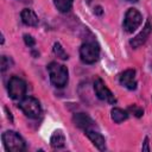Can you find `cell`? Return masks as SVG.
I'll list each match as a JSON object with an SVG mask.
<instances>
[{
  "label": "cell",
  "instance_id": "cell-1",
  "mask_svg": "<svg viewBox=\"0 0 152 152\" xmlns=\"http://www.w3.org/2000/svg\"><path fill=\"white\" fill-rule=\"evenodd\" d=\"M50 81L57 88H63L68 83V69L66 66L58 64L56 62H51L48 65Z\"/></svg>",
  "mask_w": 152,
  "mask_h": 152
},
{
  "label": "cell",
  "instance_id": "cell-2",
  "mask_svg": "<svg viewBox=\"0 0 152 152\" xmlns=\"http://www.w3.org/2000/svg\"><path fill=\"white\" fill-rule=\"evenodd\" d=\"M4 146L10 152H21L25 150V141L24 139L13 131H7L1 137Z\"/></svg>",
  "mask_w": 152,
  "mask_h": 152
},
{
  "label": "cell",
  "instance_id": "cell-3",
  "mask_svg": "<svg viewBox=\"0 0 152 152\" xmlns=\"http://www.w3.org/2000/svg\"><path fill=\"white\" fill-rule=\"evenodd\" d=\"M100 56V48L95 42H87L82 44L80 49V57L83 63L93 64L99 59Z\"/></svg>",
  "mask_w": 152,
  "mask_h": 152
},
{
  "label": "cell",
  "instance_id": "cell-4",
  "mask_svg": "<svg viewBox=\"0 0 152 152\" xmlns=\"http://www.w3.org/2000/svg\"><path fill=\"white\" fill-rule=\"evenodd\" d=\"M19 108L24 112L26 116L31 119H37L42 113V107L39 101L32 96L24 97L19 103Z\"/></svg>",
  "mask_w": 152,
  "mask_h": 152
},
{
  "label": "cell",
  "instance_id": "cell-5",
  "mask_svg": "<svg viewBox=\"0 0 152 152\" xmlns=\"http://www.w3.org/2000/svg\"><path fill=\"white\" fill-rule=\"evenodd\" d=\"M8 95L13 100H21L26 94V83L18 76H12L8 81Z\"/></svg>",
  "mask_w": 152,
  "mask_h": 152
},
{
  "label": "cell",
  "instance_id": "cell-6",
  "mask_svg": "<svg viewBox=\"0 0 152 152\" xmlns=\"http://www.w3.org/2000/svg\"><path fill=\"white\" fill-rule=\"evenodd\" d=\"M141 21H142V17L140 12L135 8H128L124 19V28L127 32H133L139 27Z\"/></svg>",
  "mask_w": 152,
  "mask_h": 152
},
{
  "label": "cell",
  "instance_id": "cell-7",
  "mask_svg": "<svg viewBox=\"0 0 152 152\" xmlns=\"http://www.w3.org/2000/svg\"><path fill=\"white\" fill-rule=\"evenodd\" d=\"M94 90H95L96 96L100 100L106 101L108 103H115L116 102V99L114 97L113 93L107 88V86L104 84V82L101 78H96L94 81Z\"/></svg>",
  "mask_w": 152,
  "mask_h": 152
},
{
  "label": "cell",
  "instance_id": "cell-8",
  "mask_svg": "<svg viewBox=\"0 0 152 152\" xmlns=\"http://www.w3.org/2000/svg\"><path fill=\"white\" fill-rule=\"evenodd\" d=\"M151 32H152V24H151L150 20H147V21L145 23L142 30L129 42L131 46H132V48H135V49L139 48V46H141V45L146 42V39L148 38V36H150Z\"/></svg>",
  "mask_w": 152,
  "mask_h": 152
},
{
  "label": "cell",
  "instance_id": "cell-9",
  "mask_svg": "<svg viewBox=\"0 0 152 152\" xmlns=\"http://www.w3.org/2000/svg\"><path fill=\"white\" fill-rule=\"evenodd\" d=\"M119 81L121 83V86H124L125 88L129 89V90H134L137 88V80H135V70L134 69H127L125 70L120 77Z\"/></svg>",
  "mask_w": 152,
  "mask_h": 152
},
{
  "label": "cell",
  "instance_id": "cell-10",
  "mask_svg": "<svg viewBox=\"0 0 152 152\" xmlns=\"http://www.w3.org/2000/svg\"><path fill=\"white\" fill-rule=\"evenodd\" d=\"M72 121H74V124L78 128H82L84 131L93 128L94 125H95V122L93 121V119L89 115L84 114V113H77V114H75L72 116Z\"/></svg>",
  "mask_w": 152,
  "mask_h": 152
},
{
  "label": "cell",
  "instance_id": "cell-11",
  "mask_svg": "<svg viewBox=\"0 0 152 152\" xmlns=\"http://www.w3.org/2000/svg\"><path fill=\"white\" fill-rule=\"evenodd\" d=\"M86 134H87V137L90 139V141H91L100 151H104V150H106V141H104V138L102 137L101 133L95 132V131H93V129H86Z\"/></svg>",
  "mask_w": 152,
  "mask_h": 152
},
{
  "label": "cell",
  "instance_id": "cell-12",
  "mask_svg": "<svg viewBox=\"0 0 152 152\" xmlns=\"http://www.w3.org/2000/svg\"><path fill=\"white\" fill-rule=\"evenodd\" d=\"M20 15H21V20L25 25H28V26H37L38 25V17L32 10L24 8L21 11Z\"/></svg>",
  "mask_w": 152,
  "mask_h": 152
},
{
  "label": "cell",
  "instance_id": "cell-13",
  "mask_svg": "<svg viewBox=\"0 0 152 152\" xmlns=\"http://www.w3.org/2000/svg\"><path fill=\"white\" fill-rule=\"evenodd\" d=\"M64 142H65V137H64L63 132L61 129L55 131L52 133L51 138H50V145L53 148H59V147H63L64 146Z\"/></svg>",
  "mask_w": 152,
  "mask_h": 152
},
{
  "label": "cell",
  "instance_id": "cell-14",
  "mask_svg": "<svg viewBox=\"0 0 152 152\" xmlns=\"http://www.w3.org/2000/svg\"><path fill=\"white\" fill-rule=\"evenodd\" d=\"M110 114H112V119L114 122H122L125 121L127 118H128V113L121 108H113L110 110Z\"/></svg>",
  "mask_w": 152,
  "mask_h": 152
},
{
  "label": "cell",
  "instance_id": "cell-15",
  "mask_svg": "<svg viewBox=\"0 0 152 152\" xmlns=\"http://www.w3.org/2000/svg\"><path fill=\"white\" fill-rule=\"evenodd\" d=\"M72 2H74V0H53L56 8L62 13L69 12L72 7Z\"/></svg>",
  "mask_w": 152,
  "mask_h": 152
},
{
  "label": "cell",
  "instance_id": "cell-16",
  "mask_svg": "<svg viewBox=\"0 0 152 152\" xmlns=\"http://www.w3.org/2000/svg\"><path fill=\"white\" fill-rule=\"evenodd\" d=\"M53 52H55V55L58 58H61V59H68V53L65 52V50L62 48V45L59 43H55V45H53Z\"/></svg>",
  "mask_w": 152,
  "mask_h": 152
},
{
  "label": "cell",
  "instance_id": "cell-17",
  "mask_svg": "<svg viewBox=\"0 0 152 152\" xmlns=\"http://www.w3.org/2000/svg\"><path fill=\"white\" fill-rule=\"evenodd\" d=\"M13 64V62H12V59L10 58V57H7V56H2L1 57V70L2 71H5L6 69H8V68H11V65Z\"/></svg>",
  "mask_w": 152,
  "mask_h": 152
},
{
  "label": "cell",
  "instance_id": "cell-18",
  "mask_svg": "<svg viewBox=\"0 0 152 152\" xmlns=\"http://www.w3.org/2000/svg\"><path fill=\"white\" fill-rule=\"evenodd\" d=\"M128 112L133 113V115L137 116V118H140V116H142V114H144V109L140 108V107H138V106H135V104L129 106V107H128Z\"/></svg>",
  "mask_w": 152,
  "mask_h": 152
},
{
  "label": "cell",
  "instance_id": "cell-19",
  "mask_svg": "<svg viewBox=\"0 0 152 152\" xmlns=\"http://www.w3.org/2000/svg\"><path fill=\"white\" fill-rule=\"evenodd\" d=\"M24 42H25V44L27 45V46H34V44H36V40H34V38L32 37V36H30V34H24Z\"/></svg>",
  "mask_w": 152,
  "mask_h": 152
},
{
  "label": "cell",
  "instance_id": "cell-20",
  "mask_svg": "<svg viewBox=\"0 0 152 152\" xmlns=\"http://www.w3.org/2000/svg\"><path fill=\"white\" fill-rule=\"evenodd\" d=\"M142 151H150V147H148V138L146 137L145 138V142H144V146H142Z\"/></svg>",
  "mask_w": 152,
  "mask_h": 152
},
{
  "label": "cell",
  "instance_id": "cell-21",
  "mask_svg": "<svg viewBox=\"0 0 152 152\" xmlns=\"http://www.w3.org/2000/svg\"><path fill=\"white\" fill-rule=\"evenodd\" d=\"M127 1H131V2H137L138 0H127Z\"/></svg>",
  "mask_w": 152,
  "mask_h": 152
}]
</instances>
